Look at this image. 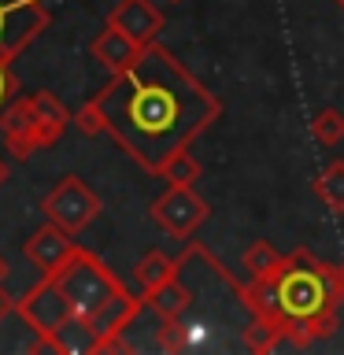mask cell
<instances>
[{
	"label": "cell",
	"mask_w": 344,
	"mask_h": 355,
	"mask_svg": "<svg viewBox=\"0 0 344 355\" xmlns=\"http://www.w3.org/2000/svg\"><path fill=\"white\" fill-rule=\"evenodd\" d=\"M193 300L196 293L182 282V274L171 277V282H163V285H155L152 293H144V307L152 311V315H160V318H182L189 307H193Z\"/></svg>",
	"instance_id": "cell-13"
},
{
	"label": "cell",
	"mask_w": 344,
	"mask_h": 355,
	"mask_svg": "<svg viewBox=\"0 0 344 355\" xmlns=\"http://www.w3.org/2000/svg\"><path fill=\"white\" fill-rule=\"evenodd\" d=\"M285 340V329L277 326V322H270V318H259V315H252V322L244 326V348L248 352H274L277 344Z\"/></svg>",
	"instance_id": "cell-18"
},
{
	"label": "cell",
	"mask_w": 344,
	"mask_h": 355,
	"mask_svg": "<svg viewBox=\"0 0 344 355\" xmlns=\"http://www.w3.org/2000/svg\"><path fill=\"white\" fill-rule=\"evenodd\" d=\"M74 233H67L63 226H55V222H44V226L33 233V237L26 241V255H30V263L37 266V270L44 277H52L60 266L74 255Z\"/></svg>",
	"instance_id": "cell-10"
},
{
	"label": "cell",
	"mask_w": 344,
	"mask_h": 355,
	"mask_svg": "<svg viewBox=\"0 0 344 355\" xmlns=\"http://www.w3.org/2000/svg\"><path fill=\"white\" fill-rule=\"evenodd\" d=\"M93 100L104 111L111 141L148 174H160L178 148H189L222 119V100L160 41L122 74H111Z\"/></svg>",
	"instance_id": "cell-1"
},
{
	"label": "cell",
	"mask_w": 344,
	"mask_h": 355,
	"mask_svg": "<svg viewBox=\"0 0 344 355\" xmlns=\"http://www.w3.org/2000/svg\"><path fill=\"white\" fill-rule=\"evenodd\" d=\"M49 8L44 0H0V60H15L49 30Z\"/></svg>",
	"instance_id": "cell-5"
},
{
	"label": "cell",
	"mask_w": 344,
	"mask_h": 355,
	"mask_svg": "<svg viewBox=\"0 0 344 355\" xmlns=\"http://www.w3.org/2000/svg\"><path fill=\"white\" fill-rule=\"evenodd\" d=\"M100 196L89 189L78 174H67L60 185L52 189L49 196H44V218L55 222V226H63L67 233H82L85 226H93L96 215H100Z\"/></svg>",
	"instance_id": "cell-4"
},
{
	"label": "cell",
	"mask_w": 344,
	"mask_h": 355,
	"mask_svg": "<svg viewBox=\"0 0 344 355\" xmlns=\"http://www.w3.org/2000/svg\"><path fill=\"white\" fill-rule=\"evenodd\" d=\"M337 4H341V11H344V0H337Z\"/></svg>",
	"instance_id": "cell-27"
},
{
	"label": "cell",
	"mask_w": 344,
	"mask_h": 355,
	"mask_svg": "<svg viewBox=\"0 0 344 355\" xmlns=\"http://www.w3.org/2000/svg\"><path fill=\"white\" fill-rule=\"evenodd\" d=\"M15 307H19V300H11V296L4 293V285H0V322H4V318H8Z\"/></svg>",
	"instance_id": "cell-24"
},
{
	"label": "cell",
	"mask_w": 344,
	"mask_h": 355,
	"mask_svg": "<svg viewBox=\"0 0 344 355\" xmlns=\"http://www.w3.org/2000/svg\"><path fill=\"white\" fill-rule=\"evenodd\" d=\"M111 26H119L122 33H130L137 44H155L160 41V33L166 26V19H163V11L152 4V0H119L115 8H111V15H108Z\"/></svg>",
	"instance_id": "cell-9"
},
{
	"label": "cell",
	"mask_w": 344,
	"mask_h": 355,
	"mask_svg": "<svg viewBox=\"0 0 344 355\" xmlns=\"http://www.w3.org/2000/svg\"><path fill=\"white\" fill-rule=\"evenodd\" d=\"M4 282H8V259L0 255V285H4Z\"/></svg>",
	"instance_id": "cell-25"
},
{
	"label": "cell",
	"mask_w": 344,
	"mask_h": 355,
	"mask_svg": "<svg viewBox=\"0 0 344 355\" xmlns=\"http://www.w3.org/2000/svg\"><path fill=\"white\" fill-rule=\"evenodd\" d=\"M270 277L277 288V304H282L289 344L311 348L315 340L337 333V311L344 304V266L322 263L307 248H293Z\"/></svg>",
	"instance_id": "cell-2"
},
{
	"label": "cell",
	"mask_w": 344,
	"mask_h": 355,
	"mask_svg": "<svg viewBox=\"0 0 344 355\" xmlns=\"http://www.w3.org/2000/svg\"><path fill=\"white\" fill-rule=\"evenodd\" d=\"M4 182H8V163L0 159V185H4Z\"/></svg>",
	"instance_id": "cell-26"
},
{
	"label": "cell",
	"mask_w": 344,
	"mask_h": 355,
	"mask_svg": "<svg viewBox=\"0 0 344 355\" xmlns=\"http://www.w3.org/2000/svg\"><path fill=\"white\" fill-rule=\"evenodd\" d=\"M341 266H344V263H341Z\"/></svg>",
	"instance_id": "cell-29"
},
{
	"label": "cell",
	"mask_w": 344,
	"mask_h": 355,
	"mask_svg": "<svg viewBox=\"0 0 344 355\" xmlns=\"http://www.w3.org/2000/svg\"><path fill=\"white\" fill-rule=\"evenodd\" d=\"M200 171H204V166L189 155V148H178L171 159L160 166V178L171 185H193V182H200Z\"/></svg>",
	"instance_id": "cell-20"
},
{
	"label": "cell",
	"mask_w": 344,
	"mask_h": 355,
	"mask_svg": "<svg viewBox=\"0 0 344 355\" xmlns=\"http://www.w3.org/2000/svg\"><path fill=\"white\" fill-rule=\"evenodd\" d=\"M315 196L326 204V211L344 215V159H333L315 182Z\"/></svg>",
	"instance_id": "cell-17"
},
{
	"label": "cell",
	"mask_w": 344,
	"mask_h": 355,
	"mask_svg": "<svg viewBox=\"0 0 344 355\" xmlns=\"http://www.w3.org/2000/svg\"><path fill=\"white\" fill-rule=\"evenodd\" d=\"M311 137L318 144H326V148H337L344 141V111L337 107H322L315 119H311Z\"/></svg>",
	"instance_id": "cell-19"
},
{
	"label": "cell",
	"mask_w": 344,
	"mask_h": 355,
	"mask_svg": "<svg viewBox=\"0 0 344 355\" xmlns=\"http://www.w3.org/2000/svg\"><path fill=\"white\" fill-rule=\"evenodd\" d=\"M182 274V259H171V255H163V252H144L137 266H133V282L141 285V293H152L155 285H163V282H171V277Z\"/></svg>",
	"instance_id": "cell-15"
},
{
	"label": "cell",
	"mask_w": 344,
	"mask_h": 355,
	"mask_svg": "<svg viewBox=\"0 0 344 355\" xmlns=\"http://www.w3.org/2000/svg\"><path fill=\"white\" fill-rule=\"evenodd\" d=\"M52 282L63 288V296L71 300L74 315H82V318L96 315L111 296L122 293V282L108 270V263H100L93 252L82 248V244H78L71 259L52 274Z\"/></svg>",
	"instance_id": "cell-3"
},
{
	"label": "cell",
	"mask_w": 344,
	"mask_h": 355,
	"mask_svg": "<svg viewBox=\"0 0 344 355\" xmlns=\"http://www.w3.org/2000/svg\"><path fill=\"white\" fill-rule=\"evenodd\" d=\"M74 126L78 133H85V137H100V133H108V122H104V111H100L96 100H89V104L78 107L74 115Z\"/></svg>",
	"instance_id": "cell-22"
},
{
	"label": "cell",
	"mask_w": 344,
	"mask_h": 355,
	"mask_svg": "<svg viewBox=\"0 0 344 355\" xmlns=\"http://www.w3.org/2000/svg\"><path fill=\"white\" fill-rule=\"evenodd\" d=\"M141 307H144V300H137L133 293H126V288L115 293L96 315H89V326H93V333H96V344L104 337H115V333H126V326L141 315Z\"/></svg>",
	"instance_id": "cell-12"
},
{
	"label": "cell",
	"mask_w": 344,
	"mask_h": 355,
	"mask_svg": "<svg viewBox=\"0 0 344 355\" xmlns=\"http://www.w3.org/2000/svg\"><path fill=\"white\" fill-rule=\"evenodd\" d=\"M0 130H4L8 152L15 155V159H30L37 148H44V133H41L37 115H33L30 96L26 100H8V107L0 111Z\"/></svg>",
	"instance_id": "cell-8"
},
{
	"label": "cell",
	"mask_w": 344,
	"mask_h": 355,
	"mask_svg": "<svg viewBox=\"0 0 344 355\" xmlns=\"http://www.w3.org/2000/svg\"><path fill=\"white\" fill-rule=\"evenodd\" d=\"M30 104H33V115L41 122V133H44V148H52L55 141L63 137V130L71 126V115H67V107L55 100L49 89H37V93H30Z\"/></svg>",
	"instance_id": "cell-14"
},
{
	"label": "cell",
	"mask_w": 344,
	"mask_h": 355,
	"mask_svg": "<svg viewBox=\"0 0 344 355\" xmlns=\"http://www.w3.org/2000/svg\"><path fill=\"white\" fill-rule=\"evenodd\" d=\"M282 259L285 255H277L270 241H252V248L244 252V270H248V277H270L282 266Z\"/></svg>",
	"instance_id": "cell-21"
},
{
	"label": "cell",
	"mask_w": 344,
	"mask_h": 355,
	"mask_svg": "<svg viewBox=\"0 0 344 355\" xmlns=\"http://www.w3.org/2000/svg\"><path fill=\"white\" fill-rule=\"evenodd\" d=\"M89 52H93V60L100 67H108L111 74H122L126 67H133L141 60V52H144V44H137L130 37V33H122L119 26H108L93 37V44H89Z\"/></svg>",
	"instance_id": "cell-11"
},
{
	"label": "cell",
	"mask_w": 344,
	"mask_h": 355,
	"mask_svg": "<svg viewBox=\"0 0 344 355\" xmlns=\"http://www.w3.org/2000/svg\"><path fill=\"white\" fill-rule=\"evenodd\" d=\"M19 315L22 322L33 329V333H55L63 326L67 318L74 315V307H71V300L63 296V288L52 282V277H44L41 285H33L26 296L19 300Z\"/></svg>",
	"instance_id": "cell-7"
},
{
	"label": "cell",
	"mask_w": 344,
	"mask_h": 355,
	"mask_svg": "<svg viewBox=\"0 0 344 355\" xmlns=\"http://www.w3.org/2000/svg\"><path fill=\"white\" fill-rule=\"evenodd\" d=\"M11 93H15V74H11V63L8 60H0V111L8 107Z\"/></svg>",
	"instance_id": "cell-23"
},
{
	"label": "cell",
	"mask_w": 344,
	"mask_h": 355,
	"mask_svg": "<svg viewBox=\"0 0 344 355\" xmlns=\"http://www.w3.org/2000/svg\"><path fill=\"white\" fill-rule=\"evenodd\" d=\"M55 337L63 344V355H93L96 352V333L89 326V318H82V315L67 318L63 326L55 329Z\"/></svg>",
	"instance_id": "cell-16"
},
{
	"label": "cell",
	"mask_w": 344,
	"mask_h": 355,
	"mask_svg": "<svg viewBox=\"0 0 344 355\" xmlns=\"http://www.w3.org/2000/svg\"><path fill=\"white\" fill-rule=\"evenodd\" d=\"M171 4H178V0H171Z\"/></svg>",
	"instance_id": "cell-28"
},
{
	"label": "cell",
	"mask_w": 344,
	"mask_h": 355,
	"mask_svg": "<svg viewBox=\"0 0 344 355\" xmlns=\"http://www.w3.org/2000/svg\"><path fill=\"white\" fill-rule=\"evenodd\" d=\"M152 222H160V226L171 233V237H193V233L204 226L207 218V204L196 196L193 185H171L166 193L155 200V204L148 207Z\"/></svg>",
	"instance_id": "cell-6"
}]
</instances>
